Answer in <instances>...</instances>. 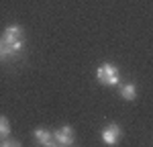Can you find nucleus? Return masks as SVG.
Listing matches in <instances>:
<instances>
[{"label":"nucleus","instance_id":"obj_2","mask_svg":"<svg viewBox=\"0 0 153 147\" xmlns=\"http://www.w3.org/2000/svg\"><path fill=\"white\" fill-rule=\"evenodd\" d=\"M96 80L104 86H118L120 84V72H118L117 65L112 63H100L98 70H96Z\"/></svg>","mask_w":153,"mask_h":147},{"label":"nucleus","instance_id":"obj_7","mask_svg":"<svg viewBox=\"0 0 153 147\" xmlns=\"http://www.w3.org/2000/svg\"><path fill=\"white\" fill-rule=\"evenodd\" d=\"M8 135H10V122L4 114H0V139H4Z\"/></svg>","mask_w":153,"mask_h":147},{"label":"nucleus","instance_id":"obj_4","mask_svg":"<svg viewBox=\"0 0 153 147\" xmlns=\"http://www.w3.org/2000/svg\"><path fill=\"white\" fill-rule=\"evenodd\" d=\"M100 137H102V143L104 145H117L118 141H120V137H123V129L118 127L117 122H110V125H106L104 129H102V133H100Z\"/></svg>","mask_w":153,"mask_h":147},{"label":"nucleus","instance_id":"obj_6","mask_svg":"<svg viewBox=\"0 0 153 147\" xmlns=\"http://www.w3.org/2000/svg\"><path fill=\"white\" fill-rule=\"evenodd\" d=\"M118 94H120V98H125V100H135V98H137V86L127 82V84L120 86Z\"/></svg>","mask_w":153,"mask_h":147},{"label":"nucleus","instance_id":"obj_5","mask_svg":"<svg viewBox=\"0 0 153 147\" xmlns=\"http://www.w3.org/2000/svg\"><path fill=\"white\" fill-rule=\"evenodd\" d=\"M33 137L37 139L39 145H45V147L55 145V141H53V133L47 131V129H35V131H33Z\"/></svg>","mask_w":153,"mask_h":147},{"label":"nucleus","instance_id":"obj_1","mask_svg":"<svg viewBox=\"0 0 153 147\" xmlns=\"http://www.w3.org/2000/svg\"><path fill=\"white\" fill-rule=\"evenodd\" d=\"M0 39H2L6 57H16L25 49V31L21 24H8Z\"/></svg>","mask_w":153,"mask_h":147},{"label":"nucleus","instance_id":"obj_3","mask_svg":"<svg viewBox=\"0 0 153 147\" xmlns=\"http://www.w3.org/2000/svg\"><path fill=\"white\" fill-rule=\"evenodd\" d=\"M53 141H55V145L70 147L76 143V133H74V129L70 125H63V127H59V129L53 131Z\"/></svg>","mask_w":153,"mask_h":147},{"label":"nucleus","instance_id":"obj_8","mask_svg":"<svg viewBox=\"0 0 153 147\" xmlns=\"http://www.w3.org/2000/svg\"><path fill=\"white\" fill-rule=\"evenodd\" d=\"M0 59H6V55H4V45H2V39H0Z\"/></svg>","mask_w":153,"mask_h":147}]
</instances>
